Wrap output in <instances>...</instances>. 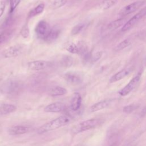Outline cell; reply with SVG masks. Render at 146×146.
<instances>
[{"label":"cell","instance_id":"10","mask_svg":"<svg viewBox=\"0 0 146 146\" xmlns=\"http://www.w3.org/2000/svg\"><path fill=\"white\" fill-rule=\"evenodd\" d=\"M65 105L61 102H55L46 106L44 111L46 112H60L64 110Z\"/></svg>","mask_w":146,"mask_h":146},{"label":"cell","instance_id":"32","mask_svg":"<svg viewBox=\"0 0 146 146\" xmlns=\"http://www.w3.org/2000/svg\"><path fill=\"white\" fill-rule=\"evenodd\" d=\"M146 115V106L143 109V110L141 112V116H143Z\"/></svg>","mask_w":146,"mask_h":146},{"label":"cell","instance_id":"11","mask_svg":"<svg viewBox=\"0 0 146 146\" xmlns=\"http://www.w3.org/2000/svg\"><path fill=\"white\" fill-rule=\"evenodd\" d=\"M132 69L131 67H128L121 70V71L116 73L111 77V78L110 79V82L114 83L122 79L123 78L127 76L132 71Z\"/></svg>","mask_w":146,"mask_h":146},{"label":"cell","instance_id":"23","mask_svg":"<svg viewBox=\"0 0 146 146\" xmlns=\"http://www.w3.org/2000/svg\"><path fill=\"white\" fill-rule=\"evenodd\" d=\"M131 44V41L129 39H125L124 40L120 42L115 48V50L116 51H120L121 50L125 47H128Z\"/></svg>","mask_w":146,"mask_h":146},{"label":"cell","instance_id":"25","mask_svg":"<svg viewBox=\"0 0 146 146\" xmlns=\"http://www.w3.org/2000/svg\"><path fill=\"white\" fill-rule=\"evenodd\" d=\"M67 0H54L52 3V6L55 9L60 8L66 4Z\"/></svg>","mask_w":146,"mask_h":146},{"label":"cell","instance_id":"20","mask_svg":"<svg viewBox=\"0 0 146 146\" xmlns=\"http://www.w3.org/2000/svg\"><path fill=\"white\" fill-rule=\"evenodd\" d=\"M44 9V5L43 3L39 4L38 6H36L35 8L30 10V11L28 14V17L29 18H31L38 15L43 11Z\"/></svg>","mask_w":146,"mask_h":146},{"label":"cell","instance_id":"8","mask_svg":"<svg viewBox=\"0 0 146 146\" xmlns=\"http://www.w3.org/2000/svg\"><path fill=\"white\" fill-rule=\"evenodd\" d=\"M64 79L72 84H78L82 80V76L79 72L76 71H68L64 75Z\"/></svg>","mask_w":146,"mask_h":146},{"label":"cell","instance_id":"28","mask_svg":"<svg viewBox=\"0 0 146 146\" xmlns=\"http://www.w3.org/2000/svg\"><path fill=\"white\" fill-rule=\"evenodd\" d=\"M21 35L25 38H26L27 37H28L29 35V30L28 26L26 25H24V26L22 27L21 31Z\"/></svg>","mask_w":146,"mask_h":146},{"label":"cell","instance_id":"18","mask_svg":"<svg viewBox=\"0 0 146 146\" xmlns=\"http://www.w3.org/2000/svg\"><path fill=\"white\" fill-rule=\"evenodd\" d=\"M60 34V30L57 28H51L50 33L48 34V36H47L45 41L47 42H51L55 40L58 37Z\"/></svg>","mask_w":146,"mask_h":146},{"label":"cell","instance_id":"24","mask_svg":"<svg viewBox=\"0 0 146 146\" xmlns=\"http://www.w3.org/2000/svg\"><path fill=\"white\" fill-rule=\"evenodd\" d=\"M86 25L83 23H79L78 25H76V26H75L71 30V34L72 35H76L78 34H79L80 32H81L85 27Z\"/></svg>","mask_w":146,"mask_h":146},{"label":"cell","instance_id":"16","mask_svg":"<svg viewBox=\"0 0 146 146\" xmlns=\"http://www.w3.org/2000/svg\"><path fill=\"white\" fill-rule=\"evenodd\" d=\"M17 108L15 106L10 104H5L0 106V115H6L14 112Z\"/></svg>","mask_w":146,"mask_h":146},{"label":"cell","instance_id":"30","mask_svg":"<svg viewBox=\"0 0 146 146\" xmlns=\"http://www.w3.org/2000/svg\"><path fill=\"white\" fill-rule=\"evenodd\" d=\"M102 55V52H96L92 57H91V59L92 60V62H96L98 59H99L101 57Z\"/></svg>","mask_w":146,"mask_h":146},{"label":"cell","instance_id":"1","mask_svg":"<svg viewBox=\"0 0 146 146\" xmlns=\"http://www.w3.org/2000/svg\"><path fill=\"white\" fill-rule=\"evenodd\" d=\"M69 120L66 116H60L41 126L38 129V133L40 134L56 129L67 124Z\"/></svg>","mask_w":146,"mask_h":146},{"label":"cell","instance_id":"26","mask_svg":"<svg viewBox=\"0 0 146 146\" xmlns=\"http://www.w3.org/2000/svg\"><path fill=\"white\" fill-rule=\"evenodd\" d=\"M21 0H10V13H12L19 4Z\"/></svg>","mask_w":146,"mask_h":146},{"label":"cell","instance_id":"6","mask_svg":"<svg viewBox=\"0 0 146 146\" xmlns=\"http://www.w3.org/2000/svg\"><path fill=\"white\" fill-rule=\"evenodd\" d=\"M140 73H139L137 75L134 76L124 87H123L119 91V95L124 96L129 94L135 88L140 79Z\"/></svg>","mask_w":146,"mask_h":146},{"label":"cell","instance_id":"7","mask_svg":"<svg viewBox=\"0 0 146 146\" xmlns=\"http://www.w3.org/2000/svg\"><path fill=\"white\" fill-rule=\"evenodd\" d=\"M51 63L48 61L43 60H34L28 62L27 66L28 68L33 71H39L44 70L46 68L50 67Z\"/></svg>","mask_w":146,"mask_h":146},{"label":"cell","instance_id":"15","mask_svg":"<svg viewBox=\"0 0 146 146\" xmlns=\"http://www.w3.org/2000/svg\"><path fill=\"white\" fill-rule=\"evenodd\" d=\"M125 20L126 19L123 18L115 20L107 25V29L109 30H113L121 26L123 27L127 22Z\"/></svg>","mask_w":146,"mask_h":146},{"label":"cell","instance_id":"13","mask_svg":"<svg viewBox=\"0 0 146 146\" xmlns=\"http://www.w3.org/2000/svg\"><path fill=\"white\" fill-rule=\"evenodd\" d=\"M112 102V100H104L100 102H99L94 105H92L90 108V111L92 112L98 111L102 110L107 107H108Z\"/></svg>","mask_w":146,"mask_h":146},{"label":"cell","instance_id":"12","mask_svg":"<svg viewBox=\"0 0 146 146\" xmlns=\"http://www.w3.org/2000/svg\"><path fill=\"white\" fill-rule=\"evenodd\" d=\"M82 98L78 92H75L72 95L71 99V108L74 111H78L81 105Z\"/></svg>","mask_w":146,"mask_h":146},{"label":"cell","instance_id":"21","mask_svg":"<svg viewBox=\"0 0 146 146\" xmlns=\"http://www.w3.org/2000/svg\"><path fill=\"white\" fill-rule=\"evenodd\" d=\"M117 2V0H103L100 6L102 9L107 10L115 5Z\"/></svg>","mask_w":146,"mask_h":146},{"label":"cell","instance_id":"3","mask_svg":"<svg viewBox=\"0 0 146 146\" xmlns=\"http://www.w3.org/2000/svg\"><path fill=\"white\" fill-rule=\"evenodd\" d=\"M51 28L47 22L45 21H40L36 25L35 28V32L37 36L45 40L48 34L50 32Z\"/></svg>","mask_w":146,"mask_h":146},{"label":"cell","instance_id":"17","mask_svg":"<svg viewBox=\"0 0 146 146\" xmlns=\"http://www.w3.org/2000/svg\"><path fill=\"white\" fill-rule=\"evenodd\" d=\"M66 93H67L66 89L59 86H56V87H52L49 91V94L51 96H61L66 94Z\"/></svg>","mask_w":146,"mask_h":146},{"label":"cell","instance_id":"31","mask_svg":"<svg viewBox=\"0 0 146 146\" xmlns=\"http://www.w3.org/2000/svg\"><path fill=\"white\" fill-rule=\"evenodd\" d=\"M5 9V2L3 1H0V18L2 16Z\"/></svg>","mask_w":146,"mask_h":146},{"label":"cell","instance_id":"22","mask_svg":"<svg viewBox=\"0 0 146 146\" xmlns=\"http://www.w3.org/2000/svg\"><path fill=\"white\" fill-rule=\"evenodd\" d=\"M73 58L70 55H64L62 58L61 64L64 67H70L73 64Z\"/></svg>","mask_w":146,"mask_h":146},{"label":"cell","instance_id":"2","mask_svg":"<svg viewBox=\"0 0 146 146\" xmlns=\"http://www.w3.org/2000/svg\"><path fill=\"white\" fill-rule=\"evenodd\" d=\"M103 121L100 119H91L83 121L74 126L71 129V133L77 134L99 126Z\"/></svg>","mask_w":146,"mask_h":146},{"label":"cell","instance_id":"19","mask_svg":"<svg viewBox=\"0 0 146 146\" xmlns=\"http://www.w3.org/2000/svg\"><path fill=\"white\" fill-rule=\"evenodd\" d=\"M64 48L72 54H79V48L78 46L72 42H67L64 44Z\"/></svg>","mask_w":146,"mask_h":146},{"label":"cell","instance_id":"29","mask_svg":"<svg viewBox=\"0 0 146 146\" xmlns=\"http://www.w3.org/2000/svg\"><path fill=\"white\" fill-rule=\"evenodd\" d=\"M9 34L7 32H3L0 34V44L5 42V40L7 39Z\"/></svg>","mask_w":146,"mask_h":146},{"label":"cell","instance_id":"9","mask_svg":"<svg viewBox=\"0 0 146 146\" xmlns=\"http://www.w3.org/2000/svg\"><path fill=\"white\" fill-rule=\"evenodd\" d=\"M22 48L21 46L15 45L12 46L6 50H5L2 52V55L4 58H10L17 56L22 52Z\"/></svg>","mask_w":146,"mask_h":146},{"label":"cell","instance_id":"14","mask_svg":"<svg viewBox=\"0 0 146 146\" xmlns=\"http://www.w3.org/2000/svg\"><path fill=\"white\" fill-rule=\"evenodd\" d=\"M29 131V128L22 125L13 126L9 128L8 132L11 135H18L25 133Z\"/></svg>","mask_w":146,"mask_h":146},{"label":"cell","instance_id":"5","mask_svg":"<svg viewBox=\"0 0 146 146\" xmlns=\"http://www.w3.org/2000/svg\"><path fill=\"white\" fill-rule=\"evenodd\" d=\"M146 14V7L141 9L139 12L132 17L128 21H127L121 28L122 31H125L132 28L135 24H136L140 19H141Z\"/></svg>","mask_w":146,"mask_h":146},{"label":"cell","instance_id":"27","mask_svg":"<svg viewBox=\"0 0 146 146\" xmlns=\"http://www.w3.org/2000/svg\"><path fill=\"white\" fill-rule=\"evenodd\" d=\"M137 107V106L136 104H129L125 106L123 110L124 112L126 113H130L132 111H133Z\"/></svg>","mask_w":146,"mask_h":146},{"label":"cell","instance_id":"4","mask_svg":"<svg viewBox=\"0 0 146 146\" xmlns=\"http://www.w3.org/2000/svg\"><path fill=\"white\" fill-rule=\"evenodd\" d=\"M145 3V1H137L133 2L123 7L120 11L119 14L121 16L129 15L137 10Z\"/></svg>","mask_w":146,"mask_h":146},{"label":"cell","instance_id":"33","mask_svg":"<svg viewBox=\"0 0 146 146\" xmlns=\"http://www.w3.org/2000/svg\"><path fill=\"white\" fill-rule=\"evenodd\" d=\"M75 146H82L81 144H78V145H76Z\"/></svg>","mask_w":146,"mask_h":146}]
</instances>
